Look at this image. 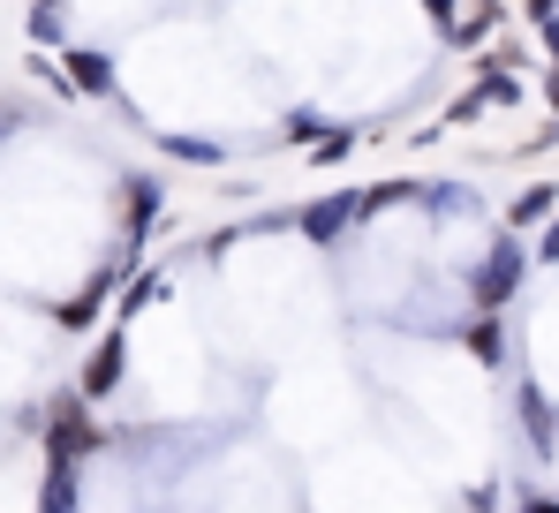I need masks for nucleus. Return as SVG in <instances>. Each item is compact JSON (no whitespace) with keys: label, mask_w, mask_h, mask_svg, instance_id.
I'll use <instances>...</instances> for the list:
<instances>
[{"label":"nucleus","mask_w":559,"mask_h":513,"mask_svg":"<svg viewBox=\"0 0 559 513\" xmlns=\"http://www.w3.org/2000/svg\"><path fill=\"white\" fill-rule=\"evenodd\" d=\"M530 256L537 250H522L514 227L491 235V242L476 250V264H468V310H507V302L522 295V279H530Z\"/></svg>","instance_id":"1"},{"label":"nucleus","mask_w":559,"mask_h":513,"mask_svg":"<svg viewBox=\"0 0 559 513\" xmlns=\"http://www.w3.org/2000/svg\"><path fill=\"white\" fill-rule=\"evenodd\" d=\"M356 219H364V189H333V196H310V204L295 212V235H302L310 250H341Z\"/></svg>","instance_id":"2"},{"label":"nucleus","mask_w":559,"mask_h":513,"mask_svg":"<svg viewBox=\"0 0 559 513\" xmlns=\"http://www.w3.org/2000/svg\"><path fill=\"white\" fill-rule=\"evenodd\" d=\"M98 438L106 430L92 423V401L84 393H61L53 416H46V461H84V453H98Z\"/></svg>","instance_id":"3"},{"label":"nucleus","mask_w":559,"mask_h":513,"mask_svg":"<svg viewBox=\"0 0 559 513\" xmlns=\"http://www.w3.org/2000/svg\"><path fill=\"white\" fill-rule=\"evenodd\" d=\"M121 370H129V333L114 325V333L92 347V362H84V385H76V393H84V401H106V393L121 385Z\"/></svg>","instance_id":"4"},{"label":"nucleus","mask_w":559,"mask_h":513,"mask_svg":"<svg viewBox=\"0 0 559 513\" xmlns=\"http://www.w3.org/2000/svg\"><path fill=\"white\" fill-rule=\"evenodd\" d=\"M61 76H69V91H84V98H114V53H98V46H61Z\"/></svg>","instance_id":"5"},{"label":"nucleus","mask_w":559,"mask_h":513,"mask_svg":"<svg viewBox=\"0 0 559 513\" xmlns=\"http://www.w3.org/2000/svg\"><path fill=\"white\" fill-rule=\"evenodd\" d=\"M522 430H530V453L537 461L559 453V408L545 401V385H522Z\"/></svg>","instance_id":"6"},{"label":"nucleus","mask_w":559,"mask_h":513,"mask_svg":"<svg viewBox=\"0 0 559 513\" xmlns=\"http://www.w3.org/2000/svg\"><path fill=\"white\" fill-rule=\"evenodd\" d=\"M462 347L484 362V370H507V325H499V310H468Z\"/></svg>","instance_id":"7"},{"label":"nucleus","mask_w":559,"mask_h":513,"mask_svg":"<svg viewBox=\"0 0 559 513\" xmlns=\"http://www.w3.org/2000/svg\"><path fill=\"white\" fill-rule=\"evenodd\" d=\"M152 219H159V181H152V174H129V250H121V264H136Z\"/></svg>","instance_id":"8"},{"label":"nucleus","mask_w":559,"mask_h":513,"mask_svg":"<svg viewBox=\"0 0 559 513\" xmlns=\"http://www.w3.org/2000/svg\"><path fill=\"white\" fill-rule=\"evenodd\" d=\"M499 31H507V0H476V8L454 15V31H447V38H454V46H491Z\"/></svg>","instance_id":"9"},{"label":"nucleus","mask_w":559,"mask_h":513,"mask_svg":"<svg viewBox=\"0 0 559 513\" xmlns=\"http://www.w3.org/2000/svg\"><path fill=\"white\" fill-rule=\"evenodd\" d=\"M545 219H559V181H530V189L507 204V227L522 235V227H545Z\"/></svg>","instance_id":"10"},{"label":"nucleus","mask_w":559,"mask_h":513,"mask_svg":"<svg viewBox=\"0 0 559 513\" xmlns=\"http://www.w3.org/2000/svg\"><path fill=\"white\" fill-rule=\"evenodd\" d=\"M159 152H167V159H189V167H227V144H219V136H197V129H167Z\"/></svg>","instance_id":"11"},{"label":"nucleus","mask_w":559,"mask_h":513,"mask_svg":"<svg viewBox=\"0 0 559 513\" xmlns=\"http://www.w3.org/2000/svg\"><path fill=\"white\" fill-rule=\"evenodd\" d=\"M424 212H439V219H462V212H476V189L468 181H424V196H416Z\"/></svg>","instance_id":"12"},{"label":"nucleus","mask_w":559,"mask_h":513,"mask_svg":"<svg viewBox=\"0 0 559 513\" xmlns=\"http://www.w3.org/2000/svg\"><path fill=\"white\" fill-rule=\"evenodd\" d=\"M38 513H76V461H46V491Z\"/></svg>","instance_id":"13"},{"label":"nucleus","mask_w":559,"mask_h":513,"mask_svg":"<svg viewBox=\"0 0 559 513\" xmlns=\"http://www.w3.org/2000/svg\"><path fill=\"white\" fill-rule=\"evenodd\" d=\"M106 287H114V272H98L92 287H84V295H69V302H61L53 318H61L69 333H84V325H98V302H106Z\"/></svg>","instance_id":"14"},{"label":"nucleus","mask_w":559,"mask_h":513,"mask_svg":"<svg viewBox=\"0 0 559 513\" xmlns=\"http://www.w3.org/2000/svg\"><path fill=\"white\" fill-rule=\"evenodd\" d=\"M167 295V272H136L129 287H121V318H136V310H152Z\"/></svg>","instance_id":"15"},{"label":"nucleus","mask_w":559,"mask_h":513,"mask_svg":"<svg viewBox=\"0 0 559 513\" xmlns=\"http://www.w3.org/2000/svg\"><path fill=\"white\" fill-rule=\"evenodd\" d=\"M356 144H364V129H325V136L310 144V167H333V159H348Z\"/></svg>","instance_id":"16"},{"label":"nucleus","mask_w":559,"mask_h":513,"mask_svg":"<svg viewBox=\"0 0 559 513\" xmlns=\"http://www.w3.org/2000/svg\"><path fill=\"white\" fill-rule=\"evenodd\" d=\"M491 106H499V98H491V76H476V84H468L462 98H454V106H447V121H454V129H462V121H476V114H491Z\"/></svg>","instance_id":"17"},{"label":"nucleus","mask_w":559,"mask_h":513,"mask_svg":"<svg viewBox=\"0 0 559 513\" xmlns=\"http://www.w3.org/2000/svg\"><path fill=\"white\" fill-rule=\"evenodd\" d=\"M280 136H287V144H302V152H310V144H318V136H325V114H318V106H295V114H287V129H280Z\"/></svg>","instance_id":"18"},{"label":"nucleus","mask_w":559,"mask_h":513,"mask_svg":"<svg viewBox=\"0 0 559 513\" xmlns=\"http://www.w3.org/2000/svg\"><path fill=\"white\" fill-rule=\"evenodd\" d=\"M31 38H38V46H61V8H53V0L31 8Z\"/></svg>","instance_id":"19"},{"label":"nucleus","mask_w":559,"mask_h":513,"mask_svg":"<svg viewBox=\"0 0 559 513\" xmlns=\"http://www.w3.org/2000/svg\"><path fill=\"white\" fill-rule=\"evenodd\" d=\"M424 15H431V31H454V15H462V0H416Z\"/></svg>","instance_id":"20"},{"label":"nucleus","mask_w":559,"mask_h":513,"mask_svg":"<svg viewBox=\"0 0 559 513\" xmlns=\"http://www.w3.org/2000/svg\"><path fill=\"white\" fill-rule=\"evenodd\" d=\"M537 264H559V219L537 227Z\"/></svg>","instance_id":"21"},{"label":"nucleus","mask_w":559,"mask_h":513,"mask_svg":"<svg viewBox=\"0 0 559 513\" xmlns=\"http://www.w3.org/2000/svg\"><path fill=\"white\" fill-rule=\"evenodd\" d=\"M537 46H545V61H552V76H559V15H552V23H537Z\"/></svg>","instance_id":"22"},{"label":"nucleus","mask_w":559,"mask_h":513,"mask_svg":"<svg viewBox=\"0 0 559 513\" xmlns=\"http://www.w3.org/2000/svg\"><path fill=\"white\" fill-rule=\"evenodd\" d=\"M522 15H530V31H537V23H552V15H559V0H522Z\"/></svg>","instance_id":"23"},{"label":"nucleus","mask_w":559,"mask_h":513,"mask_svg":"<svg viewBox=\"0 0 559 513\" xmlns=\"http://www.w3.org/2000/svg\"><path fill=\"white\" fill-rule=\"evenodd\" d=\"M522 513H559V499H552V491H537V499H530Z\"/></svg>","instance_id":"24"}]
</instances>
